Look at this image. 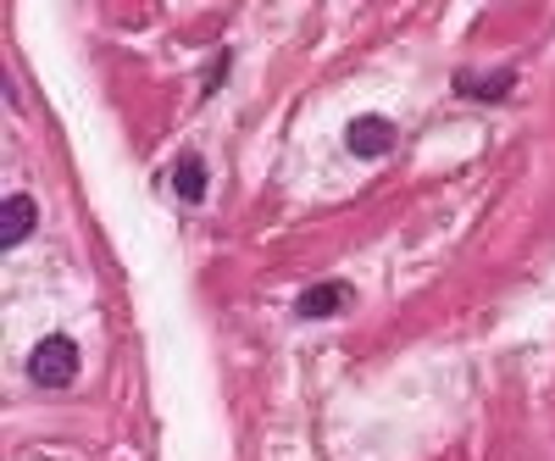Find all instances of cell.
I'll return each instance as SVG.
<instances>
[{"instance_id":"cell-1","label":"cell","mask_w":555,"mask_h":461,"mask_svg":"<svg viewBox=\"0 0 555 461\" xmlns=\"http://www.w3.org/2000/svg\"><path fill=\"white\" fill-rule=\"evenodd\" d=\"M28 379H34L39 389H67V384L78 379V345L62 340V334L39 340L34 356H28Z\"/></svg>"},{"instance_id":"cell-2","label":"cell","mask_w":555,"mask_h":461,"mask_svg":"<svg viewBox=\"0 0 555 461\" xmlns=\"http://www.w3.org/2000/svg\"><path fill=\"white\" fill-rule=\"evenodd\" d=\"M345 145H350V156H361V162H378V156L395 151V123H389V117H356L350 133H345Z\"/></svg>"},{"instance_id":"cell-3","label":"cell","mask_w":555,"mask_h":461,"mask_svg":"<svg viewBox=\"0 0 555 461\" xmlns=\"http://www.w3.org/2000/svg\"><path fill=\"white\" fill-rule=\"evenodd\" d=\"M34 195H7V206H0V251H12L34 234Z\"/></svg>"},{"instance_id":"cell-4","label":"cell","mask_w":555,"mask_h":461,"mask_svg":"<svg viewBox=\"0 0 555 461\" xmlns=\"http://www.w3.org/2000/svg\"><path fill=\"white\" fill-rule=\"evenodd\" d=\"M345 306H350V284H311V290L295 300V311L311 317V322H317V317H339Z\"/></svg>"},{"instance_id":"cell-5","label":"cell","mask_w":555,"mask_h":461,"mask_svg":"<svg viewBox=\"0 0 555 461\" xmlns=\"http://www.w3.org/2000/svg\"><path fill=\"white\" fill-rule=\"evenodd\" d=\"M172 190H178L183 201H201V195H206V162H201V156H178Z\"/></svg>"},{"instance_id":"cell-6","label":"cell","mask_w":555,"mask_h":461,"mask_svg":"<svg viewBox=\"0 0 555 461\" xmlns=\"http://www.w3.org/2000/svg\"><path fill=\"white\" fill-rule=\"evenodd\" d=\"M512 84H517V73H494V78H473V73H461V89H467V95H478V101H500V95H512Z\"/></svg>"}]
</instances>
